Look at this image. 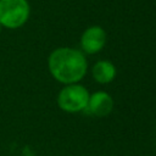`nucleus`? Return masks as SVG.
<instances>
[{
  "label": "nucleus",
  "mask_w": 156,
  "mask_h": 156,
  "mask_svg": "<svg viewBox=\"0 0 156 156\" xmlns=\"http://www.w3.org/2000/svg\"><path fill=\"white\" fill-rule=\"evenodd\" d=\"M89 96V91L83 85L77 83L67 84L58 93L57 104L61 110L69 113H76L87 108Z\"/></svg>",
  "instance_id": "nucleus-3"
},
{
  "label": "nucleus",
  "mask_w": 156,
  "mask_h": 156,
  "mask_svg": "<svg viewBox=\"0 0 156 156\" xmlns=\"http://www.w3.org/2000/svg\"><path fill=\"white\" fill-rule=\"evenodd\" d=\"M106 44V32L99 26H91L84 30L80 38V46L87 54L99 52Z\"/></svg>",
  "instance_id": "nucleus-4"
},
{
  "label": "nucleus",
  "mask_w": 156,
  "mask_h": 156,
  "mask_svg": "<svg viewBox=\"0 0 156 156\" xmlns=\"http://www.w3.org/2000/svg\"><path fill=\"white\" fill-rule=\"evenodd\" d=\"M29 17L27 0H0V24L15 29L23 26Z\"/></svg>",
  "instance_id": "nucleus-2"
},
{
  "label": "nucleus",
  "mask_w": 156,
  "mask_h": 156,
  "mask_svg": "<svg viewBox=\"0 0 156 156\" xmlns=\"http://www.w3.org/2000/svg\"><path fill=\"white\" fill-rule=\"evenodd\" d=\"M51 76L60 83L73 84L79 82L87 73L85 56L72 48H58L54 50L48 60Z\"/></svg>",
  "instance_id": "nucleus-1"
},
{
  "label": "nucleus",
  "mask_w": 156,
  "mask_h": 156,
  "mask_svg": "<svg viewBox=\"0 0 156 156\" xmlns=\"http://www.w3.org/2000/svg\"><path fill=\"white\" fill-rule=\"evenodd\" d=\"M93 77L100 84H107L116 77V67L110 61H98L93 67Z\"/></svg>",
  "instance_id": "nucleus-6"
},
{
  "label": "nucleus",
  "mask_w": 156,
  "mask_h": 156,
  "mask_svg": "<svg viewBox=\"0 0 156 156\" xmlns=\"http://www.w3.org/2000/svg\"><path fill=\"white\" fill-rule=\"evenodd\" d=\"M1 27H2V26H1V24H0V33H1Z\"/></svg>",
  "instance_id": "nucleus-7"
},
{
  "label": "nucleus",
  "mask_w": 156,
  "mask_h": 156,
  "mask_svg": "<svg viewBox=\"0 0 156 156\" xmlns=\"http://www.w3.org/2000/svg\"><path fill=\"white\" fill-rule=\"evenodd\" d=\"M112 108L113 100L111 95L105 91H96L89 96L88 106L85 110L96 117H105L112 111Z\"/></svg>",
  "instance_id": "nucleus-5"
}]
</instances>
